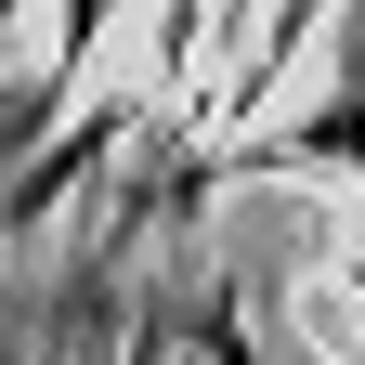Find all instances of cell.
Here are the masks:
<instances>
[{"label": "cell", "instance_id": "obj_4", "mask_svg": "<svg viewBox=\"0 0 365 365\" xmlns=\"http://www.w3.org/2000/svg\"><path fill=\"white\" fill-rule=\"evenodd\" d=\"M105 26H118V0H39V66L78 78L91 53H105Z\"/></svg>", "mask_w": 365, "mask_h": 365}, {"label": "cell", "instance_id": "obj_2", "mask_svg": "<svg viewBox=\"0 0 365 365\" xmlns=\"http://www.w3.org/2000/svg\"><path fill=\"white\" fill-rule=\"evenodd\" d=\"M327 14H339V0H261V39H248V53H235V66L209 78V118H222V130H248V118L274 105V78L300 66V39L327 26Z\"/></svg>", "mask_w": 365, "mask_h": 365}, {"label": "cell", "instance_id": "obj_3", "mask_svg": "<svg viewBox=\"0 0 365 365\" xmlns=\"http://www.w3.org/2000/svg\"><path fill=\"white\" fill-rule=\"evenodd\" d=\"M222 14H235V0H157V26H144V78H182L222 39Z\"/></svg>", "mask_w": 365, "mask_h": 365}, {"label": "cell", "instance_id": "obj_5", "mask_svg": "<svg viewBox=\"0 0 365 365\" xmlns=\"http://www.w3.org/2000/svg\"><path fill=\"white\" fill-rule=\"evenodd\" d=\"M14 39H26V0H0V53H14Z\"/></svg>", "mask_w": 365, "mask_h": 365}, {"label": "cell", "instance_id": "obj_1", "mask_svg": "<svg viewBox=\"0 0 365 365\" xmlns=\"http://www.w3.org/2000/svg\"><path fill=\"white\" fill-rule=\"evenodd\" d=\"M209 170H287V182H339V196H365V26H352L339 78L313 91L287 130H235Z\"/></svg>", "mask_w": 365, "mask_h": 365}]
</instances>
